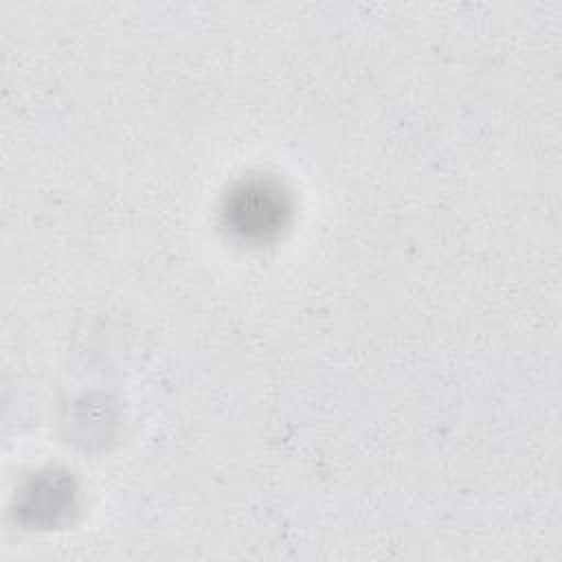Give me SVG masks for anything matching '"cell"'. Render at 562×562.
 Wrapping results in <instances>:
<instances>
[{
  "label": "cell",
  "instance_id": "1",
  "mask_svg": "<svg viewBox=\"0 0 562 562\" xmlns=\"http://www.w3.org/2000/svg\"><path fill=\"white\" fill-rule=\"evenodd\" d=\"M288 213V195L277 182L261 178L241 182L228 195L224 209L226 226L250 241L268 239L279 228H283Z\"/></svg>",
  "mask_w": 562,
  "mask_h": 562
}]
</instances>
